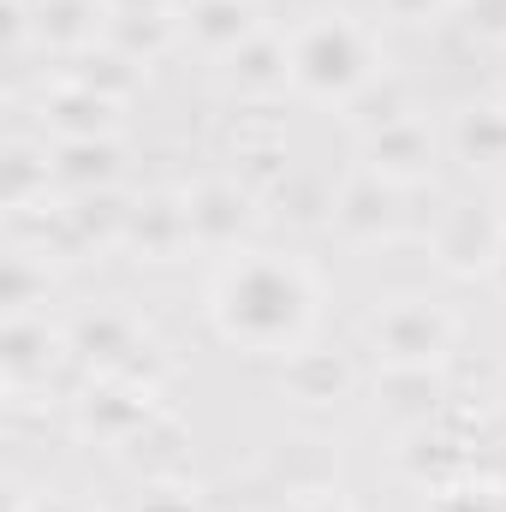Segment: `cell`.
I'll return each instance as SVG.
<instances>
[{"label":"cell","instance_id":"6da1fadb","mask_svg":"<svg viewBox=\"0 0 506 512\" xmlns=\"http://www.w3.org/2000/svg\"><path fill=\"white\" fill-rule=\"evenodd\" d=\"M322 286L316 268L292 251H239L221 262L209 286L215 334L245 358H298L316 334Z\"/></svg>","mask_w":506,"mask_h":512},{"label":"cell","instance_id":"7a4b0ae2","mask_svg":"<svg viewBox=\"0 0 506 512\" xmlns=\"http://www.w3.org/2000/svg\"><path fill=\"white\" fill-rule=\"evenodd\" d=\"M286 60H292V90L310 102L352 108L364 90L381 84L376 30L352 12H316L310 24H298L286 36Z\"/></svg>","mask_w":506,"mask_h":512},{"label":"cell","instance_id":"3957f363","mask_svg":"<svg viewBox=\"0 0 506 512\" xmlns=\"http://www.w3.org/2000/svg\"><path fill=\"white\" fill-rule=\"evenodd\" d=\"M453 310L435 298H393L381 304V316L370 322V352L387 370H429L453 352Z\"/></svg>","mask_w":506,"mask_h":512},{"label":"cell","instance_id":"277c9868","mask_svg":"<svg viewBox=\"0 0 506 512\" xmlns=\"http://www.w3.org/2000/svg\"><path fill=\"white\" fill-rule=\"evenodd\" d=\"M191 245L203 251H239V239L256 227V185L245 179H203L185 191Z\"/></svg>","mask_w":506,"mask_h":512},{"label":"cell","instance_id":"5b68a950","mask_svg":"<svg viewBox=\"0 0 506 512\" xmlns=\"http://www.w3.org/2000/svg\"><path fill=\"white\" fill-rule=\"evenodd\" d=\"M506 245V221L489 209V203H477V197H465V203H447L441 209V221H435V256H441V268H453V274H489L495 268V256Z\"/></svg>","mask_w":506,"mask_h":512},{"label":"cell","instance_id":"8992f818","mask_svg":"<svg viewBox=\"0 0 506 512\" xmlns=\"http://www.w3.org/2000/svg\"><path fill=\"white\" fill-rule=\"evenodd\" d=\"M328 227L352 245H376L399 227V185L381 179V173H352L334 197H328Z\"/></svg>","mask_w":506,"mask_h":512},{"label":"cell","instance_id":"52a82bcc","mask_svg":"<svg viewBox=\"0 0 506 512\" xmlns=\"http://www.w3.org/2000/svg\"><path fill=\"white\" fill-rule=\"evenodd\" d=\"M364 167L381 173V179H393V185L405 191L411 179H423V173L435 167V137H429V126H423L417 114L387 120V126L364 131Z\"/></svg>","mask_w":506,"mask_h":512},{"label":"cell","instance_id":"ba28073f","mask_svg":"<svg viewBox=\"0 0 506 512\" xmlns=\"http://www.w3.org/2000/svg\"><path fill=\"white\" fill-rule=\"evenodd\" d=\"M42 126H54V143H90V137H114L120 131V96H102L90 84H60L54 96H42Z\"/></svg>","mask_w":506,"mask_h":512},{"label":"cell","instance_id":"9c48e42d","mask_svg":"<svg viewBox=\"0 0 506 512\" xmlns=\"http://www.w3.org/2000/svg\"><path fill=\"white\" fill-rule=\"evenodd\" d=\"M256 36H262L256 0H191L185 6V42H197L209 60H233Z\"/></svg>","mask_w":506,"mask_h":512},{"label":"cell","instance_id":"30bf717a","mask_svg":"<svg viewBox=\"0 0 506 512\" xmlns=\"http://www.w3.org/2000/svg\"><path fill=\"white\" fill-rule=\"evenodd\" d=\"M60 352H72V340L48 334V322H36L30 310L12 316V328H6V376H12V387H30L36 376L48 382V370L60 364Z\"/></svg>","mask_w":506,"mask_h":512},{"label":"cell","instance_id":"8fae6325","mask_svg":"<svg viewBox=\"0 0 506 512\" xmlns=\"http://www.w3.org/2000/svg\"><path fill=\"white\" fill-rule=\"evenodd\" d=\"M114 179H120V149H114V137H90V143H54V185L96 197V191H108Z\"/></svg>","mask_w":506,"mask_h":512},{"label":"cell","instance_id":"7c38bea8","mask_svg":"<svg viewBox=\"0 0 506 512\" xmlns=\"http://www.w3.org/2000/svg\"><path fill=\"white\" fill-rule=\"evenodd\" d=\"M227 66H233V84H239V90H251V96H262V90H286V84H292L286 42H280V36H268V30H262L256 42H245Z\"/></svg>","mask_w":506,"mask_h":512},{"label":"cell","instance_id":"4fadbf2b","mask_svg":"<svg viewBox=\"0 0 506 512\" xmlns=\"http://www.w3.org/2000/svg\"><path fill=\"white\" fill-rule=\"evenodd\" d=\"M453 149H459L471 167H501L506 161V108H495V102L465 108L459 126H453Z\"/></svg>","mask_w":506,"mask_h":512},{"label":"cell","instance_id":"5bb4252c","mask_svg":"<svg viewBox=\"0 0 506 512\" xmlns=\"http://www.w3.org/2000/svg\"><path fill=\"white\" fill-rule=\"evenodd\" d=\"M435 512H506V489H495V483H435Z\"/></svg>","mask_w":506,"mask_h":512},{"label":"cell","instance_id":"9a60e30c","mask_svg":"<svg viewBox=\"0 0 506 512\" xmlns=\"http://www.w3.org/2000/svg\"><path fill=\"white\" fill-rule=\"evenodd\" d=\"M387 18H399V24H429V18H441L453 0H376Z\"/></svg>","mask_w":506,"mask_h":512},{"label":"cell","instance_id":"2e32d148","mask_svg":"<svg viewBox=\"0 0 506 512\" xmlns=\"http://www.w3.org/2000/svg\"><path fill=\"white\" fill-rule=\"evenodd\" d=\"M137 512H197V489H149L143 501H137Z\"/></svg>","mask_w":506,"mask_h":512},{"label":"cell","instance_id":"e0dca14e","mask_svg":"<svg viewBox=\"0 0 506 512\" xmlns=\"http://www.w3.org/2000/svg\"><path fill=\"white\" fill-rule=\"evenodd\" d=\"M280 512H346L334 501V489H298V501H286Z\"/></svg>","mask_w":506,"mask_h":512},{"label":"cell","instance_id":"ac0fdd59","mask_svg":"<svg viewBox=\"0 0 506 512\" xmlns=\"http://www.w3.org/2000/svg\"><path fill=\"white\" fill-rule=\"evenodd\" d=\"M489 274H495V286L506 292V245H501V256H495V268H489Z\"/></svg>","mask_w":506,"mask_h":512}]
</instances>
